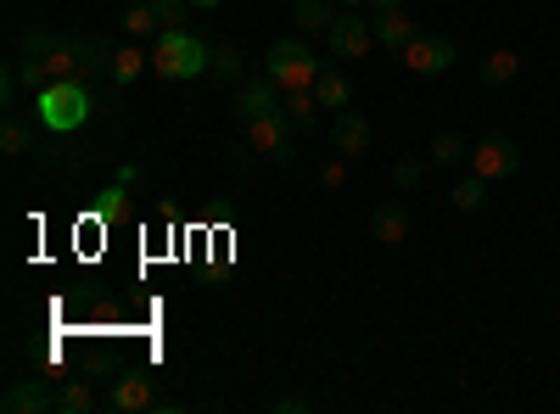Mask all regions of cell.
Returning a JSON list of instances; mask_svg holds the SVG:
<instances>
[{
    "label": "cell",
    "instance_id": "7",
    "mask_svg": "<svg viewBox=\"0 0 560 414\" xmlns=\"http://www.w3.org/2000/svg\"><path fill=\"white\" fill-rule=\"evenodd\" d=\"M398 57H404L415 73L438 79V73H448V68H454V39H443V34H415Z\"/></svg>",
    "mask_w": 560,
    "mask_h": 414
},
{
    "label": "cell",
    "instance_id": "14",
    "mask_svg": "<svg viewBox=\"0 0 560 414\" xmlns=\"http://www.w3.org/2000/svg\"><path fill=\"white\" fill-rule=\"evenodd\" d=\"M292 17H298V28H303V34H325V28L337 23V7H331V0H298Z\"/></svg>",
    "mask_w": 560,
    "mask_h": 414
},
{
    "label": "cell",
    "instance_id": "18",
    "mask_svg": "<svg viewBox=\"0 0 560 414\" xmlns=\"http://www.w3.org/2000/svg\"><path fill=\"white\" fill-rule=\"evenodd\" d=\"M147 68H152V57H147V51H135V45H124V51L113 57V79H118V84H135Z\"/></svg>",
    "mask_w": 560,
    "mask_h": 414
},
{
    "label": "cell",
    "instance_id": "22",
    "mask_svg": "<svg viewBox=\"0 0 560 414\" xmlns=\"http://www.w3.org/2000/svg\"><path fill=\"white\" fill-rule=\"evenodd\" d=\"M90 403H96V398H90V387H84V381H73V387H62V392H57V409H62V414H84Z\"/></svg>",
    "mask_w": 560,
    "mask_h": 414
},
{
    "label": "cell",
    "instance_id": "20",
    "mask_svg": "<svg viewBox=\"0 0 560 414\" xmlns=\"http://www.w3.org/2000/svg\"><path fill=\"white\" fill-rule=\"evenodd\" d=\"M438 168H454L459 157H471V152H465V141H459V134H438V141H432V152H427Z\"/></svg>",
    "mask_w": 560,
    "mask_h": 414
},
{
    "label": "cell",
    "instance_id": "19",
    "mask_svg": "<svg viewBox=\"0 0 560 414\" xmlns=\"http://www.w3.org/2000/svg\"><path fill=\"white\" fill-rule=\"evenodd\" d=\"M522 73V57L516 51H493L488 62H482V84H510Z\"/></svg>",
    "mask_w": 560,
    "mask_h": 414
},
{
    "label": "cell",
    "instance_id": "24",
    "mask_svg": "<svg viewBox=\"0 0 560 414\" xmlns=\"http://www.w3.org/2000/svg\"><path fill=\"white\" fill-rule=\"evenodd\" d=\"M213 73L219 79H242V51H236V45H219V51H213Z\"/></svg>",
    "mask_w": 560,
    "mask_h": 414
},
{
    "label": "cell",
    "instance_id": "3",
    "mask_svg": "<svg viewBox=\"0 0 560 414\" xmlns=\"http://www.w3.org/2000/svg\"><path fill=\"white\" fill-rule=\"evenodd\" d=\"M264 73H269L280 90H314V84H319V73H325V62L308 51L303 39H280V45H269Z\"/></svg>",
    "mask_w": 560,
    "mask_h": 414
},
{
    "label": "cell",
    "instance_id": "1",
    "mask_svg": "<svg viewBox=\"0 0 560 414\" xmlns=\"http://www.w3.org/2000/svg\"><path fill=\"white\" fill-rule=\"evenodd\" d=\"M213 68V51L191 34V28H158V45H152V73L185 84V79H202Z\"/></svg>",
    "mask_w": 560,
    "mask_h": 414
},
{
    "label": "cell",
    "instance_id": "8",
    "mask_svg": "<svg viewBox=\"0 0 560 414\" xmlns=\"http://www.w3.org/2000/svg\"><path fill=\"white\" fill-rule=\"evenodd\" d=\"M275 107H287L280 102V84L264 73V79H247L242 90H236V118L242 123H253V118H264V113H275Z\"/></svg>",
    "mask_w": 560,
    "mask_h": 414
},
{
    "label": "cell",
    "instance_id": "23",
    "mask_svg": "<svg viewBox=\"0 0 560 414\" xmlns=\"http://www.w3.org/2000/svg\"><path fill=\"white\" fill-rule=\"evenodd\" d=\"M124 28H129V34H152V28H158L152 0H140V7H129V12H124Z\"/></svg>",
    "mask_w": 560,
    "mask_h": 414
},
{
    "label": "cell",
    "instance_id": "29",
    "mask_svg": "<svg viewBox=\"0 0 560 414\" xmlns=\"http://www.w3.org/2000/svg\"><path fill=\"white\" fill-rule=\"evenodd\" d=\"M191 7H224V0H191Z\"/></svg>",
    "mask_w": 560,
    "mask_h": 414
},
{
    "label": "cell",
    "instance_id": "21",
    "mask_svg": "<svg viewBox=\"0 0 560 414\" xmlns=\"http://www.w3.org/2000/svg\"><path fill=\"white\" fill-rule=\"evenodd\" d=\"M314 107H319V96L314 90H287V113H292V123H314Z\"/></svg>",
    "mask_w": 560,
    "mask_h": 414
},
{
    "label": "cell",
    "instance_id": "10",
    "mask_svg": "<svg viewBox=\"0 0 560 414\" xmlns=\"http://www.w3.org/2000/svg\"><path fill=\"white\" fill-rule=\"evenodd\" d=\"M331 141H337L342 157H364L370 152V118H359L353 107H342L337 123H331Z\"/></svg>",
    "mask_w": 560,
    "mask_h": 414
},
{
    "label": "cell",
    "instance_id": "6",
    "mask_svg": "<svg viewBox=\"0 0 560 414\" xmlns=\"http://www.w3.org/2000/svg\"><path fill=\"white\" fill-rule=\"evenodd\" d=\"M522 168V146L510 134H482V146H471V174H482L488 186L493 179H510Z\"/></svg>",
    "mask_w": 560,
    "mask_h": 414
},
{
    "label": "cell",
    "instance_id": "17",
    "mask_svg": "<svg viewBox=\"0 0 560 414\" xmlns=\"http://www.w3.org/2000/svg\"><path fill=\"white\" fill-rule=\"evenodd\" d=\"M0 146H7V157H23V152L34 146V129H28L18 113H7V123H0Z\"/></svg>",
    "mask_w": 560,
    "mask_h": 414
},
{
    "label": "cell",
    "instance_id": "25",
    "mask_svg": "<svg viewBox=\"0 0 560 414\" xmlns=\"http://www.w3.org/2000/svg\"><path fill=\"white\" fill-rule=\"evenodd\" d=\"M185 7H191V0H152V12H158V28H179Z\"/></svg>",
    "mask_w": 560,
    "mask_h": 414
},
{
    "label": "cell",
    "instance_id": "26",
    "mask_svg": "<svg viewBox=\"0 0 560 414\" xmlns=\"http://www.w3.org/2000/svg\"><path fill=\"white\" fill-rule=\"evenodd\" d=\"M420 179H427V168H420L415 157H404V163L393 168V186H398V191H415V186H420Z\"/></svg>",
    "mask_w": 560,
    "mask_h": 414
},
{
    "label": "cell",
    "instance_id": "28",
    "mask_svg": "<svg viewBox=\"0 0 560 414\" xmlns=\"http://www.w3.org/2000/svg\"><path fill=\"white\" fill-rule=\"evenodd\" d=\"M337 7H342V12H364V7H370V0H337Z\"/></svg>",
    "mask_w": 560,
    "mask_h": 414
},
{
    "label": "cell",
    "instance_id": "5",
    "mask_svg": "<svg viewBox=\"0 0 560 414\" xmlns=\"http://www.w3.org/2000/svg\"><path fill=\"white\" fill-rule=\"evenodd\" d=\"M325 45H331L337 62H359L370 45H376V28H370V17H359V12H337V23L325 28Z\"/></svg>",
    "mask_w": 560,
    "mask_h": 414
},
{
    "label": "cell",
    "instance_id": "15",
    "mask_svg": "<svg viewBox=\"0 0 560 414\" xmlns=\"http://www.w3.org/2000/svg\"><path fill=\"white\" fill-rule=\"evenodd\" d=\"M314 96H319V107H348L353 102V84H348V73H337V68H325L319 73V84H314Z\"/></svg>",
    "mask_w": 560,
    "mask_h": 414
},
{
    "label": "cell",
    "instance_id": "12",
    "mask_svg": "<svg viewBox=\"0 0 560 414\" xmlns=\"http://www.w3.org/2000/svg\"><path fill=\"white\" fill-rule=\"evenodd\" d=\"M370 28H376V45H387V51H404V45L420 34L404 7H398V12H370Z\"/></svg>",
    "mask_w": 560,
    "mask_h": 414
},
{
    "label": "cell",
    "instance_id": "13",
    "mask_svg": "<svg viewBox=\"0 0 560 414\" xmlns=\"http://www.w3.org/2000/svg\"><path fill=\"white\" fill-rule=\"evenodd\" d=\"M370 236H376V241H387V247H398V241L409 236V218H404V208L382 202L376 213H370Z\"/></svg>",
    "mask_w": 560,
    "mask_h": 414
},
{
    "label": "cell",
    "instance_id": "2",
    "mask_svg": "<svg viewBox=\"0 0 560 414\" xmlns=\"http://www.w3.org/2000/svg\"><path fill=\"white\" fill-rule=\"evenodd\" d=\"M84 118H90V90H84L79 73L51 79V84L39 90V123L51 129V134H68V129H79Z\"/></svg>",
    "mask_w": 560,
    "mask_h": 414
},
{
    "label": "cell",
    "instance_id": "16",
    "mask_svg": "<svg viewBox=\"0 0 560 414\" xmlns=\"http://www.w3.org/2000/svg\"><path fill=\"white\" fill-rule=\"evenodd\" d=\"M448 202H454L459 213H477V208H488V179H482V174H471V179H459V186L448 191Z\"/></svg>",
    "mask_w": 560,
    "mask_h": 414
},
{
    "label": "cell",
    "instance_id": "11",
    "mask_svg": "<svg viewBox=\"0 0 560 414\" xmlns=\"http://www.w3.org/2000/svg\"><path fill=\"white\" fill-rule=\"evenodd\" d=\"M107 403H113L118 414L158 409V398H152V376H118V381H113V392H107Z\"/></svg>",
    "mask_w": 560,
    "mask_h": 414
},
{
    "label": "cell",
    "instance_id": "27",
    "mask_svg": "<svg viewBox=\"0 0 560 414\" xmlns=\"http://www.w3.org/2000/svg\"><path fill=\"white\" fill-rule=\"evenodd\" d=\"M398 7H404V0H370L364 12H398Z\"/></svg>",
    "mask_w": 560,
    "mask_h": 414
},
{
    "label": "cell",
    "instance_id": "4",
    "mask_svg": "<svg viewBox=\"0 0 560 414\" xmlns=\"http://www.w3.org/2000/svg\"><path fill=\"white\" fill-rule=\"evenodd\" d=\"M292 129H298L292 113H287V107H275V113H264V118L247 123V141H253L258 152H269L275 163H292V157H298V152H292Z\"/></svg>",
    "mask_w": 560,
    "mask_h": 414
},
{
    "label": "cell",
    "instance_id": "9",
    "mask_svg": "<svg viewBox=\"0 0 560 414\" xmlns=\"http://www.w3.org/2000/svg\"><path fill=\"white\" fill-rule=\"evenodd\" d=\"M0 409L7 414H45V409H57V392L45 381H12L7 398H0Z\"/></svg>",
    "mask_w": 560,
    "mask_h": 414
}]
</instances>
